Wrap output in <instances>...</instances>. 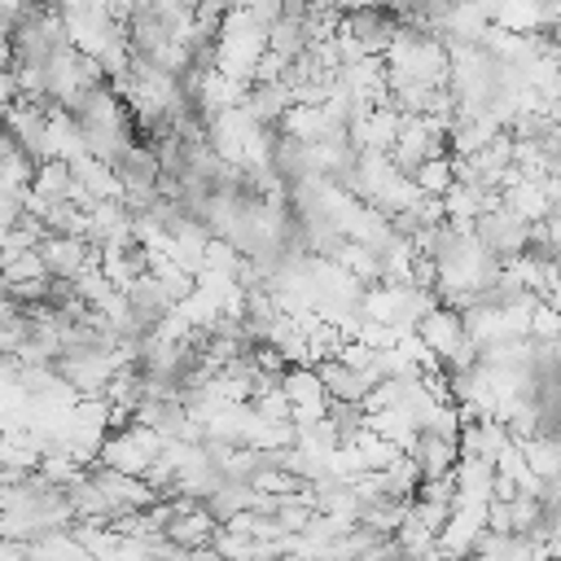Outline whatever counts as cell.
<instances>
[{"label":"cell","mask_w":561,"mask_h":561,"mask_svg":"<svg viewBox=\"0 0 561 561\" xmlns=\"http://www.w3.org/2000/svg\"><path fill=\"white\" fill-rule=\"evenodd\" d=\"M416 337L443 359V368L456 359V351L469 342V329H465V311H451V307H434L430 316H421L416 324Z\"/></svg>","instance_id":"cell-2"},{"label":"cell","mask_w":561,"mask_h":561,"mask_svg":"<svg viewBox=\"0 0 561 561\" xmlns=\"http://www.w3.org/2000/svg\"><path fill=\"white\" fill-rule=\"evenodd\" d=\"M408 456L416 460L421 478L434 482V478H451V473H456V465H460V443H456V438H443V434H434V430H421L416 443L408 447Z\"/></svg>","instance_id":"cell-3"},{"label":"cell","mask_w":561,"mask_h":561,"mask_svg":"<svg viewBox=\"0 0 561 561\" xmlns=\"http://www.w3.org/2000/svg\"><path fill=\"white\" fill-rule=\"evenodd\" d=\"M280 390L289 394V403H294V425L298 430H311V425H320L324 416H329V390H324V381H320V373L311 368V364H294L289 373H285V381H280Z\"/></svg>","instance_id":"cell-1"},{"label":"cell","mask_w":561,"mask_h":561,"mask_svg":"<svg viewBox=\"0 0 561 561\" xmlns=\"http://www.w3.org/2000/svg\"><path fill=\"white\" fill-rule=\"evenodd\" d=\"M412 184L421 188V197H447L451 184H456V162L451 158H430V162H421Z\"/></svg>","instance_id":"cell-4"}]
</instances>
